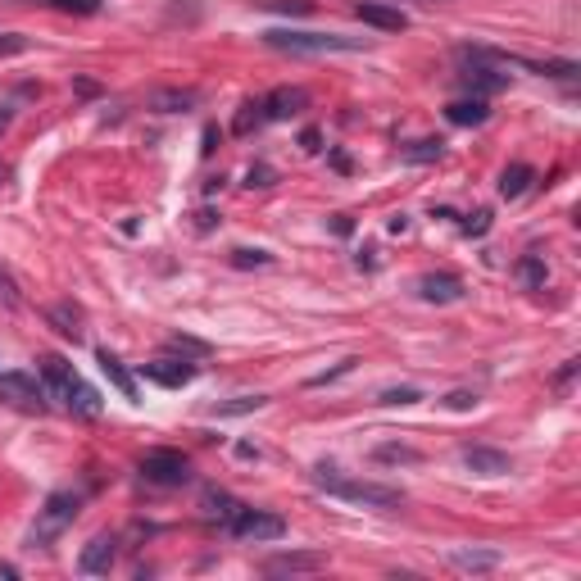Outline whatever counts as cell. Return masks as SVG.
<instances>
[{
	"label": "cell",
	"instance_id": "obj_20",
	"mask_svg": "<svg viewBox=\"0 0 581 581\" xmlns=\"http://www.w3.org/2000/svg\"><path fill=\"white\" fill-rule=\"evenodd\" d=\"M268 395H237V400H223L214 404V418H241V414H255V409H264Z\"/></svg>",
	"mask_w": 581,
	"mask_h": 581
},
{
	"label": "cell",
	"instance_id": "obj_12",
	"mask_svg": "<svg viewBox=\"0 0 581 581\" xmlns=\"http://www.w3.org/2000/svg\"><path fill=\"white\" fill-rule=\"evenodd\" d=\"M463 463H468L473 473H482V477L513 473V459L504 450H491V445H468V450H463Z\"/></svg>",
	"mask_w": 581,
	"mask_h": 581
},
{
	"label": "cell",
	"instance_id": "obj_30",
	"mask_svg": "<svg viewBox=\"0 0 581 581\" xmlns=\"http://www.w3.org/2000/svg\"><path fill=\"white\" fill-rule=\"evenodd\" d=\"M0 300H5L10 309H19V282H14L5 268H0Z\"/></svg>",
	"mask_w": 581,
	"mask_h": 581
},
{
	"label": "cell",
	"instance_id": "obj_35",
	"mask_svg": "<svg viewBox=\"0 0 581 581\" xmlns=\"http://www.w3.org/2000/svg\"><path fill=\"white\" fill-rule=\"evenodd\" d=\"M445 404H450V409H473L477 395L473 391H454V395H445Z\"/></svg>",
	"mask_w": 581,
	"mask_h": 581
},
{
	"label": "cell",
	"instance_id": "obj_4",
	"mask_svg": "<svg viewBox=\"0 0 581 581\" xmlns=\"http://www.w3.org/2000/svg\"><path fill=\"white\" fill-rule=\"evenodd\" d=\"M78 513H82V491H55L37 509V522L28 527V545H32V550H37V545H41V550H46V545H55L73 527V518H78Z\"/></svg>",
	"mask_w": 581,
	"mask_h": 581
},
{
	"label": "cell",
	"instance_id": "obj_23",
	"mask_svg": "<svg viewBox=\"0 0 581 581\" xmlns=\"http://www.w3.org/2000/svg\"><path fill=\"white\" fill-rule=\"evenodd\" d=\"M205 509H209V518L227 522V518H232V513L241 509V504L232 500V495H227V491H209V495H205Z\"/></svg>",
	"mask_w": 581,
	"mask_h": 581
},
{
	"label": "cell",
	"instance_id": "obj_15",
	"mask_svg": "<svg viewBox=\"0 0 581 581\" xmlns=\"http://www.w3.org/2000/svg\"><path fill=\"white\" fill-rule=\"evenodd\" d=\"M445 559H450V568H459V572H491V568L504 563V554L500 550H450Z\"/></svg>",
	"mask_w": 581,
	"mask_h": 581
},
{
	"label": "cell",
	"instance_id": "obj_26",
	"mask_svg": "<svg viewBox=\"0 0 581 581\" xmlns=\"http://www.w3.org/2000/svg\"><path fill=\"white\" fill-rule=\"evenodd\" d=\"M259 10H277V14H314V0H259Z\"/></svg>",
	"mask_w": 581,
	"mask_h": 581
},
{
	"label": "cell",
	"instance_id": "obj_21",
	"mask_svg": "<svg viewBox=\"0 0 581 581\" xmlns=\"http://www.w3.org/2000/svg\"><path fill=\"white\" fill-rule=\"evenodd\" d=\"M50 323L60 327L64 336H73V341H78V336H82V309L78 305H55V309H50Z\"/></svg>",
	"mask_w": 581,
	"mask_h": 581
},
{
	"label": "cell",
	"instance_id": "obj_28",
	"mask_svg": "<svg viewBox=\"0 0 581 581\" xmlns=\"http://www.w3.org/2000/svg\"><path fill=\"white\" fill-rule=\"evenodd\" d=\"M232 264L237 268H268L273 255H268V250H232Z\"/></svg>",
	"mask_w": 581,
	"mask_h": 581
},
{
	"label": "cell",
	"instance_id": "obj_25",
	"mask_svg": "<svg viewBox=\"0 0 581 581\" xmlns=\"http://www.w3.org/2000/svg\"><path fill=\"white\" fill-rule=\"evenodd\" d=\"M404 159L409 164H432V159H441V141H414V146L404 150Z\"/></svg>",
	"mask_w": 581,
	"mask_h": 581
},
{
	"label": "cell",
	"instance_id": "obj_41",
	"mask_svg": "<svg viewBox=\"0 0 581 581\" xmlns=\"http://www.w3.org/2000/svg\"><path fill=\"white\" fill-rule=\"evenodd\" d=\"M0 577H19V568L14 563H0Z\"/></svg>",
	"mask_w": 581,
	"mask_h": 581
},
{
	"label": "cell",
	"instance_id": "obj_24",
	"mask_svg": "<svg viewBox=\"0 0 581 581\" xmlns=\"http://www.w3.org/2000/svg\"><path fill=\"white\" fill-rule=\"evenodd\" d=\"M373 459L377 463H418V450H409V445H377Z\"/></svg>",
	"mask_w": 581,
	"mask_h": 581
},
{
	"label": "cell",
	"instance_id": "obj_27",
	"mask_svg": "<svg viewBox=\"0 0 581 581\" xmlns=\"http://www.w3.org/2000/svg\"><path fill=\"white\" fill-rule=\"evenodd\" d=\"M37 5H50V10H64V14H96L100 0H37Z\"/></svg>",
	"mask_w": 581,
	"mask_h": 581
},
{
	"label": "cell",
	"instance_id": "obj_2",
	"mask_svg": "<svg viewBox=\"0 0 581 581\" xmlns=\"http://www.w3.org/2000/svg\"><path fill=\"white\" fill-rule=\"evenodd\" d=\"M268 50L296 55V60H318V55H350V50H368V37H345V32H296V28H273L264 32Z\"/></svg>",
	"mask_w": 581,
	"mask_h": 581
},
{
	"label": "cell",
	"instance_id": "obj_13",
	"mask_svg": "<svg viewBox=\"0 0 581 581\" xmlns=\"http://www.w3.org/2000/svg\"><path fill=\"white\" fill-rule=\"evenodd\" d=\"M114 559H119V541H114V536H96V541H87L78 568L87 572V577H100V572L114 568Z\"/></svg>",
	"mask_w": 581,
	"mask_h": 581
},
{
	"label": "cell",
	"instance_id": "obj_3",
	"mask_svg": "<svg viewBox=\"0 0 581 581\" xmlns=\"http://www.w3.org/2000/svg\"><path fill=\"white\" fill-rule=\"evenodd\" d=\"M41 386H46L50 400H60L69 414H78V418H96L100 414V395L82 382L78 368H73L69 359H60V355L41 359Z\"/></svg>",
	"mask_w": 581,
	"mask_h": 581
},
{
	"label": "cell",
	"instance_id": "obj_42",
	"mask_svg": "<svg viewBox=\"0 0 581 581\" xmlns=\"http://www.w3.org/2000/svg\"><path fill=\"white\" fill-rule=\"evenodd\" d=\"M5 178H10V168H5V164H0V182H5Z\"/></svg>",
	"mask_w": 581,
	"mask_h": 581
},
{
	"label": "cell",
	"instance_id": "obj_18",
	"mask_svg": "<svg viewBox=\"0 0 581 581\" xmlns=\"http://www.w3.org/2000/svg\"><path fill=\"white\" fill-rule=\"evenodd\" d=\"M532 182H536V168H532V164H509V168L500 173V196H504V200H518L522 191L532 187Z\"/></svg>",
	"mask_w": 581,
	"mask_h": 581
},
{
	"label": "cell",
	"instance_id": "obj_7",
	"mask_svg": "<svg viewBox=\"0 0 581 581\" xmlns=\"http://www.w3.org/2000/svg\"><path fill=\"white\" fill-rule=\"evenodd\" d=\"M0 400L14 409H41L46 404V386L32 373H0Z\"/></svg>",
	"mask_w": 581,
	"mask_h": 581
},
{
	"label": "cell",
	"instance_id": "obj_22",
	"mask_svg": "<svg viewBox=\"0 0 581 581\" xmlns=\"http://www.w3.org/2000/svg\"><path fill=\"white\" fill-rule=\"evenodd\" d=\"M264 123H268L264 100H246V105H241V114H237V123H232V132H241V137H246L250 128H264Z\"/></svg>",
	"mask_w": 581,
	"mask_h": 581
},
{
	"label": "cell",
	"instance_id": "obj_29",
	"mask_svg": "<svg viewBox=\"0 0 581 581\" xmlns=\"http://www.w3.org/2000/svg\"><path fill=\"white\" fill-rule=\"evenodd\" d=\"M518 277H522L527 286H545V264H541L536 255H527V259L518 264Z\"/></svg>",
	"mask_w": 581,
	"mask_h": 581
},
{
	"label": "cell",
	"instance_id": "obj_1",
	"mask_svg": "<svg viewBox=\"0 0 581 581\" xmlns=\"http://www.w3.org/2000/svg\"><path fill=\"white\" fill-rule=\"evenodd\" d=\"M309 482H314L318 491H327V495H336V500H345V504H364V509H400V504H404L400 486L364 482V477H345L341 468H327V463H318L314 473H309Z\"/></svg>",
	"mask_w": 581,
	"mask_h": 581
},
{
	"label": "cell",
	"instance_id": "obj_9",
	"mask_svg": "<svg viewBox=\"0 0 581 581\" xmlns=\"http://www.w3.org/2000/svg\"><path fill=\"white\" fill-rule=\"evenodd\" d=\"M309 105V91L305 87H277L264 96V114L268 123H282V119H296L300 109Z\"/></svg>",
	"mask_w": 581,
	"mask_h": 581
},
{
	"label": "cell",
	"instance_id": "obj_32",
	"mask_svg": "<svg viewBox=\"0 0 581 581\" xmlns=\"http://www.w3.org/2000/svg\"><path fill=\"white\" fill-rule=\"evenodd\" d=\"M423 400V395L414 391V386H400V391H382V404H414Z\"/></svg>",
	"mask_w": 581,
	"mask_h": 581
},
{
	"label": "cell",
	"instance_id": "obj_10",
	"mask_svg": "<svg viewBox=\"0 0 581 581\" xmlns=\"http://www.w3.org/2000/svg\"><path fill=\"white\" fill-rule=\"evenodd\" d=\"M418 296H423L427 305H454V300H463V277L427 273V277H418Z\"/></svg>",
	"mask_w": 581,
	"mask_h": 581
},
{
	"label": "cell",
	"instance_id": "obj_17",
	"mask_svg": "<svg viewBox=\"0 0 581 581\" xmlns=\"http://www.w3.org/2000/svg\"><path fill=\"white\" fill-rule=\"evenodd\" d=\"M150 105H155L159 114H182V109H196L200 105V91H191V87L155 91V96H150Z\"/></svg>",
	"mask_w": 581,
	"mask_h": 581
},
{
	"label": "cell",
	"instance_id": "obj_8",
	"mask_svg": "<svg viewBox=\"0 0 581 581\" xmlns=\"http://www.w3.org/2000/svg\"><path fill=\"white\" fill-rule=\"evenodd\" d=\"M141 377L155 386H168V391H178V386L196 382V364H191V359H155V364H141Z\"/></svg>",
	"mask_w": 581,
	"mask_h": 581
},
{
	"label": "cell",
	"instance_id": "obj_33",
	"mask_svg": "<svg viewBox=\"0 0 581 581\" xmlns=\"http://www.w3.org/2000/svg\"><path fill=\"white\" fill-rule=\"evenodd\" d=\"M486 227H491V214H486V209H477V214L463 223V232H468V237H482Z\"/></svg>",
	"mask_w": 581,
	"mask_h": 581
},
{
	"label": "cell",
	"instance_id": "obj_5",
	"mask_svg": "<svg viewBox=\"0 0 581 581\" xmlns=\"http://www.w3.org/2000/svg\"><path fill=\"white\" fill-rule=\"evenodd\" d=\"M223 532L237 536V541H282V536H286V522L277 518V513H264V509H250V504H241V509L223 522Z\"/></svg>",
	"mask_w": 581,
	"mask_h": 581
},
{
	"label": "cell",
	"instance_id": "obj_38",
	"mask_svg": "<svg viewBox=\"0 0 581 581\" xmlns=\"http://www.w3.org/2000/svg\"><path fill=\"white\" fill-rule=\"evenodd\" d=\"M318 141H323V137H318V132H314V128H309V132H305V137H300V146H305V150H309V155H314V150H323V146H318Z\"/></svg>",
	"mask_w": 581,
	"mask_h": 581
},
{
	"label": "cell",
	"instance_id": "obj_16",
	"mask_svg": "<svg viewBox=\"0 0 581 581\" xmlns=\"http://www.w3.org/2000/svg\"><path fill=\"white\" fill-rule=\"evenodd\" d=\"M445 119H450L454 128H482V123L491 119V109H486V100H482V96H473V100H454V105L445 109Z\"/></svg>",
	"mask_w": 581,
	"mask_h": 581
},
{
	"label": "cell",
	"instance_id": "obj_19",
	"mask_svg": "<svg viewBox=\"0 0 581 581\" xmlns=\"http://www.w3.org/2000/svg\"><path fill=\"white\" fill-rule=\"evenodd\" d=\"M323 563H327V554H277L264 568L268 572H314V568H323Z\"/></svg>",
	"mask_w": 581,
	"mask_h": 581
},
{
	"label": "cell",
	"instance_id": "obj_14",
	"mask_svg": "<svg viewBox=\"0 0 581 581\" xmlns=\"http://www.w3.org/2000/svg\"><path fill=\"white\" fill-rule=\"evenodd\" d=\"M96 364H100V373H105L109 382L119 386V395H123V400H132V404H137V377L128 373V364H123L119 355H109V350H100V355H96Z\"/></svg>",
	"mask_w": 581,
	"mask_h": 581
},
{
	"label": "cell",
	"instance_id": "obj_31",
	"mask_svg": "<svg viewBox=\"0 0 581 581\" xmlns=\"http://www.w3.org/2000/svg\"><path fill=\"white\" fill-rule=\"evenodd\" d=\"M350 368H355V359H341V364H336L332 373H318V377H309V386H327V382H336V377H345V373H350Z\"/></svg>",
	"mask_w": 581,
	"mask_h": 581
},
{
	"label": "cell",
	"instance_id": "obj_6",
	"mask_svg": "<svg viewBox=\"0 0 581 581\" xmlns=\"http://www.w3.org/2000/svg\"><path fill=\"white\" fill-rule=\"evenodd\" d=\"M141 477L150 486H187L191 482V459L182 450H150L141 459Z\"/></svg>",
	"mask_w": 581,
	"mask_h": 581
},
{
	"label": "cell",
	"instance_id": "obj_37",
	"mask_svg": "<svg viewBox=\"0 0 581 581\" xmlns=\"http://www.w3.org/2000/svg\"><path fill=\"white\" fill-rule=\"evenodd\" d=\"M268 182H273V173H268L264 164H259V168H250V182H246V187H268Z\"/></svg>",
	"mask_w": 581,
	"mask_h": 581
},
{
	"label": "cell",
	"instance_id": "obj_39",
	"mask_svg": "<svg viewBox=\"0 0 581 581\" xmlns=\"http://www.w3.org/2000/svg\"><path fill=\"white\" fill-rule=\"evenodd\" d=\"M23 46H28V41H23V37H10V41H0V50H23Z\"/></svg>",
	"mask_w": 581,
	"mask_h": 581
},
{
	"label": "cell",
	"instance_id": "obj_40",
	"mask_svg": "<svg viewBox=\"0 0 581 581\" xmlns=\"http://www.w3.org/2000/svg\"><path fill=\"white\" fill-rule=\"evenodd\" d=\"M10 128V105H0V132Z\"/></svg>",
	"mask_w": 581,
	"mask_h": 581
},
{
	"label": "cell",
	"instance_id": "obj_11",
	"mask_svg": "<svg viewBox=\"0 0 581 581\" xmlns=\"http://www.w3.org/2000/svg\"><path fill=\"white\" fill-rule=\"evenodd\" d=\"M355 19L368 23V28H377V32H404V28H409L404 10H391V5H382V0H359Z\"/></svg>",
	"mask_w": 581,
	"mask_h": 581
},
{
	"label": "cell",
	"instance_id": "obj_36",
	"mask_svg": "<svg viewBox=\"0 0 581 581\" xmlns=\"http://www.w3.org/2000/svg\"><path fill=\"white\" fill-rule=\"evenodd\" d=\"M577 368H581V364H577V359H568V364H563V368H559V373H554V386H568V382H572V377H577Z\"/></svg>",
	"mask_w": 581,
	"mask_h": 581
},
{
	"label": "cell",
	"instance_id": "obj_34",
	"mask_svg": "<svg viewBox=\"0 0 581 581\" xmlns=\"http://www.w3.org/2000/svg\"><path fill=\"white\" fill-rule=\"evenodd\" d=\"M168 345H173V350H187V355H205V350H209L205 341H191V336H173Z\"/></svg>",
	"mask_w": 581,
	"mask_h": 581
}]
</instances>
